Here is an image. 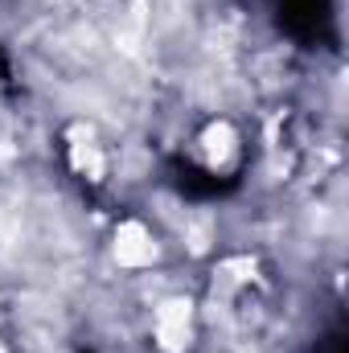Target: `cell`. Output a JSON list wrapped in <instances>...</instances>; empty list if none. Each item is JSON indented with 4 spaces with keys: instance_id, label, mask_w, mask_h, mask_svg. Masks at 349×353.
Masks as SVG:
<instances>
[{
    "instance_id": "cell-1",
    "label": "cell",
    "mask_w": 349,
    "mask_h": 353,
    "mask_svg": "<svg viewBox=\"0 0 349 353\" xmlns=\"http://www.w3.org/2000/svg\"><path fill=\"white\" fill-rule=\"evenodd\" d=\"M189 321H193V304L189 300H165L157 308V341L169 353L189 345Z\"/></svg>"
},
{
    "instance_id": "cell-2",
    "label": "cell",
    "mask_w": 349,
    "mask_h": 353,
    "mask_svg": "<svg viewBox=\"0 0 349 353\" xmlns=\"http://www.w3.org/2000/svg\"><path fill=\"white\" fill-rule=\"evenodd\" d=\"M115 259L123 267H148L157 259V243L148 239V230L140 222H123L115 234Z\"/></svg>"
},
{
    "instance_id": "cell-3",
    "label": "cell",
    "mask_w": 349,
    "mask_h": 353,
    "mask_svg": "<svg viewBox=\"0 0 349 353\" xmlns=\"http://www.w3.org/2000/svg\"><path fill=\"white\" fill-rule=\"evenodd\" d=\"M201 140H206V157H210V165H226V161L235 157V132H230V123H214Z\"/></svg>"
},
{
    "instance_id": "cell-4",
    "label": "cell",
    "mask_w": 349,
    "mask_h": 353,
    "mask_svg": "<svg viewBox=\"0 0 349 353\" xmlns=\"http://www.w3.org/2000/svg\"><path fill=\"white\" fill-rule=\"evenodd\" d=\"M70 161H74V169H79V173H87L90 181H99V176H103V157H99V148H94V144H74Z\"/></svg>"
},
{
    "instance_id": "cell-5",
    "label": "cell",
    "mask_w": 349,
    "mask_h": 353,
    "mask_svg": "<svg viewBox=\"0 0 349 353\" xmlns=\"http://www.w3.org/2000/svg\"><path fill=\"white\" fill-rule=\"evenodd\" d=\"M0 353H4V350H0Z\"/></svg>"
}]
</instances>
